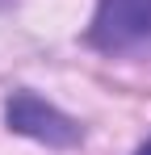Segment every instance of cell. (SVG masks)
I'll return each mask as SVG.
<instances>
[{
    "label": "cell",
    "mask_w": 151,
    "mask_h": 155,
    "mask_svg": "<svg viewBox=\"0 0 151 155\" xmlns=\"http://www.w3.org/2000/svg\"><path fill=\"white\" fill-rule=\"evenodd\" d=\"M88 42L105 54H151V0H97Z\"/></svg>",
    "instance_id": "6da1fadb"
},
{
    "label": "cell",
    "mask_w": 151,
    "mask_h": 155,
    "mask_svg": "<svg viewBox=\"0 0 151 155\" xmlns=\"http://www.w3.org/2000/svg\"><path fill=\"white\" fill-rule=\"evenodd\" d=\"M4 117H8V126L17 134L38 138L46 147H76L80 143V126L67 113H59L55 105H46L42 97H34V92H17L8 101V109H4Z\"/></svg>",
    "instance_id": "7a4b0ae2"
},
{
    "label": "cell",
    "mask_w": 151,
    "mask_h": 155,
    "mask_svg": "<svg viewBox=\"0 0 151 155\" xmlns=\"http://www.w3.org/2000/svg\"><path fill=\"white\" fill-rule=\"evenodd\" d=\"M134 155H151V138H147V143H143V147H139Z\"/></svg>",
    "instance_id": "3957f363"
}]
</instances>
